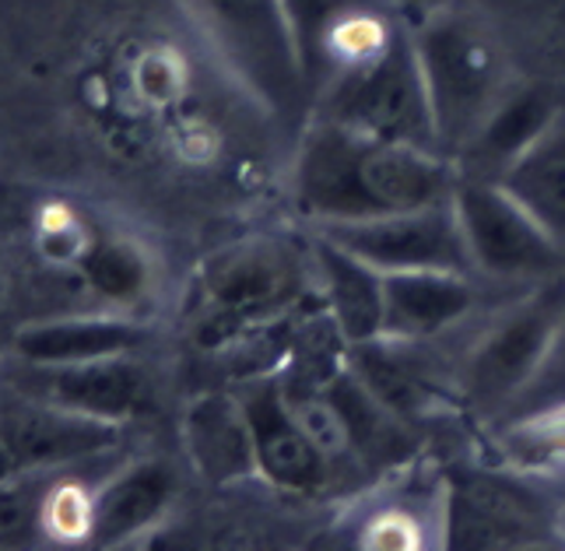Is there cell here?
<instances>
[{
	"instance_id": "cell-1",
	"label": "cell",
	"mask_w": 565,
	"mask_h": 551,
	"mask_svg": "<svg viewBox=\"0 0 565 551\" xmlns=\"http://www.w3.org/2000/svg\"><path fill=\"white\" fill-rule=\"evenodd\" d=\"M457 180V162L439 151L376 141L323 116L302 130L288 172L291 204L309 225L433 208L450 201Z\"/></svg>"
},
{
	"instance_id": "cell-2",
	"label": "cell",
	"mask_w": 565,
	"mask_h": 551,
	"mask_svg": "<svg viewBox=\"0 0 565 551\" xmlns=\"http://www.w3.org/2000/svg\"><path fill=\"white\" fill-rule=\"evenodd\" d=\"M412 39L433 103L439 151L457 162L523 74L484 14L463 0L422 14Z\"/></svg>"
},
{
	"instance_id": "cell-3",
	"label": "cell",
	"mask_w": 565,
	"mask_h": 551,
	"mask_svg": "<svg viewBox=\"0 0 565 551\" xmlns=\"http://www.w3.org/2000/svg\"><path fill=\"white\" fill-rule=\"evenodd\" d=\"M565 312V271L523 285L516 299H502L460 327L454 356L460 404L484 422H495L513 393L531 380L544 348Z\"/></svg>"
},
{
	"instance_id": "cell-4",
	"label": "cell",
	"mask_w": 565,
	"mask_h": 551,
	"mask_svg": "<svg viewBox=\"0 0 565 551\" xmlns=\"http://www.w3.org/2000/svg\"><path fill=\"white\" fill-rule=\"evenodd\" d=\"M281 240H253L225 250L201 274L193 345L204 351H228L246 333L288 317L306 292V264Z\"/></svg>"
},
{
	"instance_id": "cell-5",
	"label": "cell",
	"mask_w": 565,
	"mask_h": 551,
	"mask_svg": "<svg viewBox=\"0 0 565 551\" xmlns=\"http://www.w3.org/2000/svg\"><path fill=\"white\" fill-rule=\"evenodd\" d=\"M313 116L369 134L376 141L439 151L418 50L415 39L404 32H394V39L376 56L330 77L320 88Z\"/></svg>"
},
{
	"instance_id": "cell-6",
	"label": "cell",
	"mask_w": 565,
	"mask_h": 551,
	"mask_svg": "<svg viewBox=\"0 0 565 551\" xmlns=\"http://www.w3.org/2000/svg\"><path fill=\"white\" fill-rule=\"evenodd\" d=\"M211 46L236 71L243 88L281 116L306 113V71L285 0H186Z\"/></svg>"
},
{
	"instance_id": "cell-7",
	"label": "cell",
	"mask_w": 565,
	"mask_h": 551,
	"mask_svg": "<svg viewBox=\"0 0 565 551\" xmlns=\"http://www.w3.org/2000/svg\"><path fill=\"white\" fill-rule=\"evenodd\" d=\"M454 208L478 278L534 285L562 274L565 246L502 183L460 176Z\"/></svg>"
},
{
	"instance_id": "cell-8",
	"label": "cell",
	"mask_w": 565,
	"mask_h": 551,
	"mask_svg": "<svg viewBox=\"0 0 565 551\" xmlns=\"http://www.w3.org/2000/svg\"><path fill=\"white\" fill-rule=\"evenodd\" d=\"M313 232L327 235L341 250L355 253L359 261L376 267L380 274H397V271L475 274L454 197L418 211L380 214V219H362V222L313 225Z\"/></svg>"
},
{
	"instance_id": "cell-9",
	"label": "cell",
	"mask_w": 565,
	"mask_h": 551,
	"mask_svg": "<svg viewBox=\"0 0 565 551\" xmlns=\"http://www.w3.org/2000/svg\"><path fill=\"white\" fill-rule=\"evenodd\" d=\"M8 386L29 398L82 411L92 418L127 422L145 411H154V380L151 369L127 356H106L88 362H25L8 369Z\"/></svg>"
},
{
	"instance_id": "cell-10",
	"label": "cell",
	"mask_w": 565,
	"mask_h": 551,
	"mask_svg": "<svg viewBox=\"0 0 565 551\" xmlns=\"http://www.w3.org/2000/svg\"><path fill=\"white\" fill-rule=\"evenodd\" d=\"M236 398L246 411L257 449L260 478L291 496H320L334 481V464L323 457V449L309 439V432L291 415L285 401L281 377L260 372L239 383Z\"/></svg>"
},
{
	"instance_id": "cell-11",
	"label": "cell",
	"mask_w": 565,
	"mask_h": 551,
	"mask_svg": "<svg viewBox=\"0 0 565 551\" xmlns=\"http://www.w3.org/2000/svg\"><path fill=\"white\" fill-rule=\"evenodd\" d=\"M124 439L120 422L92 418L82 411L29 398L11 386L0 390V443L18 467H61L109 454Z\"/></svg>"
},
{
	"instance_id": "cell-12",
	"label": "cell",
	"mask_w": 565,
	"mask_h": 551,
	"mask_svg": "<svg viewBox=\"0 0 565 551\" xmlns=\"http://www.w3.org/2000/svg\"><path fill=\"white\" fill-rule=\"evenodd\" d=\"M541 538V506L527 488L484 470L454 478L446 502V541L454 548H523Z\"/></svg>"
},
{
	"instance_id": "cell-13",
	"label": "cell",
	"mask_w": 565,
	"mask_h": 551,
	"mask_svg": "<svg viewBox=\"0 0 565 551\" xmlns=\"http://www.w3.org/2000/svg\"><path fill=\"white\" fill-rule=\"evenodd\" d=\"M478 274L397 271L383 274V333L401 341H436L481 312Z\"/></svg>"
},
{
	"instance_id": "cell-14",
	"label": "cell",
	"mask_w": 565,
	"mask_h": 551,
	"mask_svg": "<svg viewBox=\"0 0 565 551\" xmlns=\"http://www.w3.org/2000/svg\"><path fill=\"white\" fill-rule=\"evenodd\" d=\"M565 106V82L555 77H523L513 95L495 109V116L471 145L460 151L457 169L471 180H502L523 151L544 134Z\"/></svg>"
},
{
	"instance_id": "cell-15",
	"label": "cell",
	"mask_w": 565,
	"mask_h": 551,
	"mask_svg": "<svg viewBox=\"0 0 565 551\" xmlns=\"http://www.w3.org/2000/svg\"><path fill=\"white\" fill-rule=\"evenodd\" d=\"M313 267L317 288L323 292V309L334 320L344 345H365L383 333V274L359 261L355 253L330 243L313 232Z\"/></svg>"
},
{
	"instance_id": "cell-16",
	"label": "cell",
	"mask_w": 565,
	"mask_h": 551,
	"mask_svg": "<svg viewBox=\"0 0 565 551\" xmlns=\"http://www.w3.org/2000/svg\"><path fill=\"white\" fill-rule=\"evenodd\" d=\"M186 454L211 485H232L260 475L246 411L236 393H204L183 415Z\"/></svg>"
},
{
	"instance_id": "cell-17",
	"label": "cell",
	"mask_w": 565,
	"mask_h": 551,
	"mask_svg": "<svg viewBox=\"0 0 565 551\" xmlns=\"http://www.w3.org/2000/svg\"><path fill=\"white\" fill-rule=\"evenodd\" d=\"M495 29L523 77L565 82V0H463Z\"/></svg>"
},
{
	"instance_id": "cell-18",
	"label": "cell",
	"mask_w": 565,
	"mask_h": 551,
	"mask_svg": "<svg viewBox=\"0 0 565 551\" xmlns=\"http://www.w3.org/2000/svg\"><path fill=\"white\" fill-rule=\"evenodd\" d=\"M180 478L172 470L169 460H141L127 467L116 478L99 502L92 506V530L88 538L95 544H116L134 538L138 530H145L151 520H159L172 496H177Z\"/></svg>"
},
{
	"instance_id": "cell-19",
	"label": "cell",
	"mask_w": 565,
	"mask_h": 551,
	"mask_svg": "<svg viewBox=\"0 0 565 551\" xmlns=\"http://www.w3.org/2000/svg\"><path fill=\"white\" fill-rule=\"evenodd\" d=\"M495 183L510 190L565 246V106Z\"/></svg>"
},
{
	"instance_id": "cell-20",
	"label": "cell",
	"mask_w": 565,
	"mask_h": 551,
	"mask_svg": "<svg viewBox=\"0 0 565 551\" xmlns=\"http://www.w3.org/2000/svg\"><path fill=\"white\" fill-rule=\"evenodd\" d=\"M145 333L130 320L95 317V320H53L18 330L14 351L25 362H88L106 356H127L141 345Z\"/></svg>"
},
{
	"instance_id": "cell-21",
	"label": "cell",
	"mask_w": 565,
	"mask_h": 551,
	"mask_svg": "<svg viewBox=\"0 0 565 551\" xmlns=\"http://www.w3.org/2000/svg\"><path fill=\"white\" fill-rule=\"evenodd\" d=\"M562 411H565V312L548 348H544L537 369L531 372V380L513 393L510 404L499 411V418L492 425L510 428V425L562 415Z\"/></svg>"
},
{
	"instance_id": "cell-22",
	"label": "cell",
	"mask_w": 565,
	"mask_h": 551,
	"mask_svg": "<svg viewBox=\"0 0 565 551\" xmlns=\"http://www.w3.org/2000/svg\"><path fill=\"white\" fill-rule=\"evenodd\" d=\"M82 267H85L88 285L99 295H106V299H116V303H134L148 288L145 253L134 243H124V240H109V243L92 246L85 253Z\"/></svg>"
},
{
	"instance_id": "cell-23",
	"label": "cell",
	"mask_w": 565,
	"mask_h": 551,
	"mask_svg": "<svg viewBox=\"0 0 565 551\" xmlns=\"http://www.w3.org/2000/svg\"><path fill=\"white\" fill-rule=\"evenodd\" d=\"M43 491L32 481H0V541H22L35 527Z\"/></svg>"
},
{
	"instance_id": "cell-24",
	"label": "cell",
	"mask_w": 565,
	"mask_h": 551,
	"mask_svg": "<svg viewBox=\"0 0 565 551\" xmlns=\"http://www.w3.org/2000/svg\"><path fill=\"white\" fill-rule=\"evenodd\" d=\"M50 520H53V527L61 530L64 538L88 534V530H92V502H88L74 485H67V488L61 491V496L53 499V506H50Z\"/></svg>"
},
{
	"instance_id": "cell-25",
	"label": "cell",
	"mask_w": 565,
	"mask_h": 551,
	"mask_svg": "<svg viewBox=\"0 0 565 551\" xmlns=\"http://www.w3.org/2000/svg\"><path fill=\"white\" fill-rule=\"evenodd\" d=\"M138 85L151 103H169L180 88V77H177V67H172V61L166 53H148L138 67Z\"/></svg>"
},
{
	"instance_id": "cell-26",
	"label": "cell",
	"mask_w": 565,
	"mask_h": 551,
	"mask_svg": "<svg viewBox=\"0 0 565 551\" xmlns=\"http://www.w3.org/2000/svg\"><path fill=\"white\" fill-rule=\"evenodd\" d=\"M404 4L412 8V11H418V18H422V14L436 11V8H446V4H454V0H404Z\"/></svg>"
},
{
	"instance_id": "cell-27",
	"label": "cell",
	"mask_w": 565,
	"mask_h": 551,
	"mask_svg": "<svg viewBox=\"0 0 565 551\" xmlns=\"http://www.w3.org/2000/svg\"><path fill=\"white\" fill-rule=\"evenodd\" d=\"M14 457H11V449L4 446V443H0V481H8L11 475H14Z\"/></svg>"
},
{
	"instance_id": "cell-28",
	"label": "cell",
	"mask_w": 565,
	"mask_h": 551,
	"mask_svg": "<svg viewBox=\"0 0 565 551\" xmlns=\"http://www.w3.org/2000/svg\"><path fill=\"white\" fill-rule=\"evenodd\" d=\"M0 309H4V288H0Z\"/></svg>"
}]
</instances>
